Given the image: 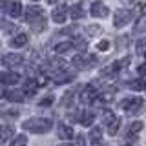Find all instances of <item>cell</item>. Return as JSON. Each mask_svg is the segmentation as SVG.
I'll return each mask as SVG.
<instances>
[{
    "mask_svg": "<svg viewBox=\"0 0 146 146\" xmlns=\"http://www.w3.org/2000/svg\"><path fill=\"white\" fill-rule=\"evenodd\" d=\"M91 122H93V113H84L80 119V124L82 126H91Z\"/></svg>",
    "mask_w": 146,
    "mask_h": 146,
    "instance_id": "cell-26",
    "label": "cell"
},
{
    "mask_svg": "<svg viewBox=\"0 0 146 146\" xmlns=\"http://www.w3.org/2000/svg\"><path fill=\"white\" fill-rule=\"evenodd\" d=\"M73 48V42H60L58 46H55V51L57 53H66Z\"/></svg>",
    "mask_w": 146,
    "mask_h": 146,
    "instance_id": "cell-22",
    "label": "cell"
},
{
    "mask_svg": "<svg viewBox=\"0 0 146 146\" xmlns=\"http://www.w3.org/2000/svg\"><path fill=\"white\" fill-rule=\"evenodd\" d=\"M2 64L7 66V68H15V66H18V64H22V57L20 55H15V53H7V55H4Z\"/></svg>",
    "mask_w": 146,
    "mask_h": 146,
    "instance_id": "cell-8",
    "label": "cell"
},
{
    "mask_svg": "<svg viewBox=\"0 0 146 146\" xmlns=\"http://www.w3.org/2000/svg\"><path fill=\"white\" fill-rule=\"evenodd\" d=\"M130 20H131V13L128 11V9H119L115 13V17H113V26L115 27H124Z\"/></svg>",
    "mask_w": 146,
    "mask_h": 146,
    "instance_id": "cell-5",
    "label": "cell"
},
{
    "mask_svg": "<svg viewBox=\"0 0 146 146\" xmlns=\"http://www.w3.org/2000/svg\"><path fill=\"white\" fill-rule=\"evenodd\" d=\"M130 88L135 90V91L146 90V79H144V77H141V79H137V80H131L130 82Z\"/></svg>",
    "mask_w": 146,
    "mask_h": 146,
    "instance_id": "cell-17",
    "label": "cell"
},
{
    "mask_svg": "<svg viewBox=\"0 0 146 146\" xmlns=\"http://www.w3.org/2000/svg\"><path fill=\"white\" fill-rule=\"evenodd\" d=\"M13 133H15V131H13L11 126H2V128H0V137H2L4 141H6V139H11Z\"/></svg>",
    "mask_w": 146,
    "mask_h": 146,
    "instance_id": "cell-21",
    "label": "cell"
},
{
    "mask_svg": "<svg viewBox=\"0 0 146 146\" xmlns=\"http://www.w3.org/2000/svg\"><path fill=\"white\" fill-rule=\"evenodd\" d=\"M68 9H66V6H58L57 9L53 11V22H57V24H64L66 22V18H68Z\"/></svg>",
    "mask_w": 146,
    "mask_h": 146,
    "instance_id": "cell-10",
    "label": "cell"
},
{
    "mask_svg": "<svg viewBox=\"0 0 146 146\" xmlns=\"http://www.w3.org/2000/svg\"><path fill=\"white\" fill-rule=\"evenodd\" d=\"M90 11H91V15L97 17V18H106L108 13H110V9L104 6L100 0H95V2L91 4V9H90Z\"/></svg>",
    "mask_w": 146,
    "mask_h": 146,
    "instance_id": "cell-7",
    "label": "cell"
},
{
    "mask_svg": "<svg viewBox=\"0 0 146 146\" xmlns=\"http://www.w3.org/2000/svg\"><path fill=\"white\" fill-rule=\"evenodd\" d=\"M26 44H27V35L26 33H18L15 38L11 40V46H13V48H24Z\"/></svg>",
    "mask_w": 146,
    "mask_h": 146,
    "instance_id": "cell-15",
    "label": "cell"
},
{
    "mask_svg": "<svg viewBox=\"0 0 146 146\" xmlns=\"http://www.w3.org/2000/svg\"><path fill=\"white\" fill-rule=\"evenodd\" d=\"M7 15H11V17H20L22 15V4L18 2V0H13L11 4H9V11H7Z\"/></svg>",
    "mask_w": 146,
    "mask_h": 146,
    "instance_id": "cell-14",
    "label": "cell"
},
{
    "mask_svg": "<svg viewBox=\"0 0 146 146\" xmlns=\"http://www.w3.org/2000/svg\"><path fill=\"white\" fill-rule=\"evenodd\" d=\"M121 106L126 110L128 113H135V111H139L141 106H143V99L141 97H133V99H124L121 102Z\"/></svg>",
    "mask_w": 146,
    "mask_h": 146,
    "instance_id": "cell-6",
    "label": "cell"
},
{
    "mask_svg": "<svg viewBox=\"0 0 146 146\" xmlns=\"http://www.w3.org/2000/svg\"><path fill=\"white\" fill-rule=\"evenodd\" d=\"M84 143H86L84 135H77V139H75V146H84Z\"/></svg>",
    "mask_w": 146,
    "mask_h": 146,
    "instance_id": "cell-36",
    "label": "cell"
},
{
    "mask_svg": "<svg viewBox=\"0 0 146 146\" xmlns=\"http://www.w3.org/2000/svg\"><path fill=\"white\" fill-rule=\"evenodd\" d=\"M144 58H146V53H144Z\"/></svg>",
    "mask_w": 146,
    "mask_h": 146,
    "instance_id": "cell-43",
    "label": "cell"
},
{
    "mask_svg": "<svg viewBox=\"0 0 146 146\" xmlns=\"http://www.w3.org/2000/svg\"><path fill=\"white\" fill-rule=\"evenodd\" d=\"M119 70H121L119 62H113V64H110V66L104 68V70L100 71V75H102V77H110V75H113V73H117Z\"/></svg>",
    "mask_w": 146,
    "mask_h": 146,
    "instance_id": "cell-16",
    "label": "cell"
},
{
    "mask_svg": "<svg viewBox=\"0 0 146 146\" xmlns=\"http://www.w3.org/2000/svg\"><path fill=\"white\" fill-rule=\"evenodd\" d=\"M6 93H7V91L4 90V84L0 82V99H2V97H6Z\"/></svg>",
    "mask_w": 146,
    "mask_h": 146,
    "instance_id": "cell-37",
    "label": "cell"
},
{
    "mask_svg": "<svg viewBox=\"0 0 146 146\" xmlns=\"http://www.w3.org/2000/svg\"><path fill=\"white\" fill-rule=\"evenodd\" d=\"M113 119H115V117H113V113L110 111V110H106V111L102 113V121H104V124H110Z\"/></svg>",
    "mask_w": 146,
    "mask_h": 146,
    "instance_id": "cell-29",
    "label": "cell"
},
{
    "mask_svg": "<svg viewBox=\"0 0 146 146\" xmlns=\"http://www.w3.org/2000/svg\"><path fill=\"white\" fill-rule=\"evenodd\" d=\"M93 146H108V144H104V143H91Z\"/></svg>",
    "mask_w": 146,
    "mask_h": 146,
    "instance_id": "cell-40",
    "label": "cell"
},
{
    "mask_svg": "<svg viewBox=\"0 0 146 146\" xmlns=\"http://www.w3.org/2000/svg\"><path fill=\"white\" fill-rule=\"evenodd\" d=\"M48 2H49V4H57L58 0H48Z\"/></svg>",
    "mask_w": 146,
    "mask_h": 146,
    "instance_id": "cell-42",
    "label": "cell"
},
{
    "mask_svg": "<svg viewBox=\"0 0 146 146\" xmlns=\"http://www.w3.org/2000/svg\"><path fill=\"white\" fill-rule=\"evenodd\" d=\"M143 31H146V17H141L133 27V33H143Z\"/></svg>",
    "mask_w": 146,
    "mask_h": 146,
    "instance_id": "cell-19",
    "label": "cell"
},
{
    "mask_svg": "<svg viewBox=\"0 0 146 146\" xmlns=\"http://www.w3.org/2000/svg\"><path fill=\"white\" fill-rule=\"evenodd\" d=\"M139 130H143V122H141V121H135L133 124L130 126V133H133V135H135Z\"/></svg>",
    "mask_w": 146,
    "mask_h": 146,
    "instance_id": "cell-28",
    "label": "cell"
},
{
    "mask_svg": "<svg viewBox=\"0 0 146 146\" xmlns=\"http://www.w3.org/2000/svg\"><path fill=\"white\" fill-rule=\"evenodd\" d=\"M139 73L144 77V75H146V66H141V68H139Z\"/></svg>",
    "mask_w": 146,
    "mask_h": 146,
    "instance_id": "cell-39",
    "label": "cell"
},
{
    "mask_svg": "<svg viewBox=\"0 0 146 146\" xmlns=\"http://www.w3.org/2000/svg\"><path fill=\"white\" fill-rule=\"evenodd\" d=\"M73 77H75V73H70V71H55L53 73V79L57 84H64V82H70Z\"/></svg>",
    "mask_w": 146,
    "mask_h": 146,
    "instance_id": "cell-11",
    "label": "cell"
},
{
    "mask_svg": "<svg viewBox=\"0 0 146 146\" xmlns=\"http://www.w3.org/2000/svg\"><path fill=\"white\" fill-rule=\"evenodd\" d=\"M97 49H99V51H108V49H110V42H108V40H100V42L97 44Z\"/></svg>",
    "mask_w": 146,
    "mask_h": 146,
    "instance_id": "cell-31",
    "label": "cell"
},
{
    "mask_svg": "<svg viewBox=\"0 0 146 146\" xmlns=\"http://www.w3.org/2000/svg\"><path fill=\"white\" fill-rule=\"evenodd\" d=\"M58 146H73V144H70V143H64V144H58Z\"/></svg>",
    "mask_w": 146,
    "mask_h": 146,
    "instance_id": "cell-41",
    "label": "cell"
},
{
    "mask_svg": "<svg viewBox=\"0 0 146 146\" xmlns=\"http://www.w3.org/2000/svg\"><path fill=\"white\" fill-rule=\"evenodd\" d=\"M24 88H26L27 91H31V93H33V91L38 88V82H36L35 79H27V80L24 82Z\"/></svg>",
    "mask_w": 146,
    "mask_h": 146,
    "instance_id": "cell-24",
    "label": "cell"
},
{
    "mask_svg": "<svg viewBox=\"0 0 146 146\" xmlns=\"http://www.w3.org/2000/svg\"><path fill=\"white\" fill-rule=\"evenodd\" d=\"M97 31H99L97 26H91V27H90V35H97Z\"/></svg>",
    "mask_w": 146,
    "mask_h": 146,
    "instance_id": "cell-38",
    "label": "cell"
},
{
    "mask_svg": "<svg viewBox=\"0 0 146 146\" xmlns=\"http://www.w3.org/2000/svg\"><path fill=\"white\" fill-rule=\"evenodd\" d=\"M58 137H60V139H64V141H68V139H71L73 137V128L71 126H66V124H60L58 126Z\"/></svg>",
    "mask_w": 146,
    "mask_h": 146,
    "instance_id": "cell-13",
    "label": "cell"
},
{
    "mask_svg": "<svg viewBox=\"0 0 146 146\" xmlns=\"http://www.w3.org/2000/svg\"><path fill=\"white\" fill-rule=\"evenodd\" d=\"M73 48H77L79 51H84V49H86V42H84V40H77V42L73 44Z\"/></svg>",
    "mask_w": 146,
    "mask_h": 146,
    "instance_id": "cell-33",
    "label": "cell"
},
{
    "mask_svg": "<svg viewBox=\"0 0 146 146\" xmlns=\"http://www.w3.org/2000/svg\"><path fill=\"white\" fill-rule=\"evenodd\" d=\"M70 13H71V18H73V20H77V18H82V17H84V9H82L80 6H73Z\"/></svg>",
    "mask_w": 146,
    "mask_h": 146,
    "instance_id": "cell-23",
    "label": "cell"
},
{
    "mask_svg": "<svg viewBox=\"0 0 146 146\" xmlns=\"http://www.w3.org/2000/svg\"><path fill=\"white\" fill-rule=\"evenodd\" d=\"M53 100H55L53 95H48V97L40 99V106H51V104H53Z\"/></svg>",
    "mask_w": 146,
    "mask_h": 146,
    "instance_id": "cell-30",
    "label": "cell"
},
{
    "mask_svg": "<svg viewBox=\"0 0 146 146\" xmlns=\"http://www.w3.org/2000/svg\"><path fill=\"white\" fill-rule=\"evenodd\" d=\"M119 126H121V119L115 117V119H113V121L108 124V133H110V135H115L117 131H119Z\"/></svg>",
    "mask_w": 146,
    "mask_h": 146,
    "instance_id": "cell-18",
    "label": "cell"
},
{
    "mask_svg": "<svg viewBox=\"0 0 146 146\" xmlns=\"http://www.w3.org/2000/svg\"><path fill=\"white\" fill-rule=\"evenodd\" d=\"M100 137H102V130H100V128H91V131H90V141L91 143H99Z\"/></svg>",
    "mask_w": 146,
    "mask_h": 146,
    "instance_id": "cell-20",
    "label": "cell"
},
{
    "mask_svg": "<svg viewBox=\"0 0 146 146\" xmlns=\"http://www.w3.org/2000/svg\"><path fill=\"white\" fill-rule=\"evenodd\" d=\"M18 80H20V75H18V73H11V71L0 73V82H2V84H17Z\"/></svg>",
    "mask_w": 146,
    "mask_h": 146,
    "instance_id": "cell-9",
    "label": "cell"
},
{
    "mask_svg": "<svg viewBox=\"0 0 146 146\" xmlns=\"http://www.w3.org/2000/svg\"><path fill=\"white\" fill-rule=\"evenodd\" d=\"M53 128L51 119H42V117H33L22 122V130L29 131V133H46Z\"/></svg>",
    "mask_w": 146,
    "mask_h": 146,
    "instance_id": "cell-1",
    "label": "cell"
},
{
    "mask_svg": "<svg viewBox=\"0 0 146 146\" xmlns=\"http://www.w3.org/2000/svg\"><path fill=\"white\" fill-rule=\"evenodd\" d=\"M44 15V9L42 7H40V6H29V7H27L26 9V20L27 22H29V24H36V22H38V20H42V17Z\"/></svg>",
    "mask_w": 146,
    "mask_h": 146,
    "instance_id": "cell-2",
    "label": "cell"
},
{
    "mask_svg": "<svg viewBox=\"0 0 146 146\" xmlns=\"http://www.w3.org/2000/svg\"><path fill=\"white\" fill-rule=\"evenodd\" d=\"M79 99H80V102H84V104L93 102V100L97 99V90H95V86H93V84L84 86V88H82V91H80V95H79Z\"/></svg>",
    "mask_w": 146,
    "mask_h": 146,
    "instance_id": "cell-3",
    "label": "cell"
},
{
    "mask_svg": "<svg viewBox=\"0 0 146 146\" xmlns=\"http://www.w3.org/2000/svg\"><path fill=\"white\" fill-rule=\"evenodd\" d=\"M137 11H139L143 17H146V0H144L143 4H139V6H137Z\"/></svg>",
    "mask_w": 146,
    "mask_h": 146,
    "instance_id": "cell-35",
    "label": "cell"
},
{
    "mask_svg": "<svg viewBox=\"0 0 146 146\" xmlns=\"http://www.w3.org/2000/svg\"><path fill=\"white\" fill-rule=\"evenodd\" d=\"M33 26H35V31H36V33H40V31H42L44 27H46V18L38 20V22H36V24H33Z\"/></svg>",
    "mask_w": 146,
    "mask_h": 146,
    "instance_id": "cell-32",
    "label": "cell"
},
{
    "mask_svg": "<svg viewBox=\"0 0 146 146\" xmlns=\"http://www.w3.org/2000/svg\"><path fill=\"white\" fill-rule=\"evenodd\" d=\"M73 64H75L79 70L93 68L95 64H97V57H95V55H88V57H75V58H73Z\"/></svg>",
    "mask_w": 146,
    "mask_h": 146,
    "instance_id": "cell-4",
    "label": "cell"
},
{
    "mask_svg": "<svg viewBox=\"0 0 146 146\" xmlns=\"http://www.w3.org/2000/svg\"><path fill=\"white\" fill-rule=\"evenodd\" d=\"M73 95H75V93H73V90H70L66 95H64V97H62V100H60V104H62V106H70V104H71L70 100L73 99Z\"/></svg>",
    "mask_w": 146,
    "mask_h": 146,
    "instance_id": "cell-27",
    "label": "cell"
},
{
    "mask_svg": "<svg viewBox=\"0 0 146 146\" xmlns=\"http://www.w3.org/2000/svg\"><path fill=\"white\" fill-rule=\"evenodd\" d=\"M24 91H18V90H11L6 93V99L9 100V102H22L24 100Z\"/></svg>",
    "mask_w": 146,
    "mask_h": 146,
    "instance_id": "cell-12",
    "label": "cell"
},
{
    "mask_svg": "<svg viewBox=\"0 0 146 146\" xmlns=\"http://www.w3.org/2000/svg\"><path fill=\"white\" fill-rule=\"evenodd\" d=\"M137 51H139V53H146V42H144V40H139V42H137Z\"/></svg>",
    "mask_w": 146,
    "mask_h": 146,
    "instance_id": "cell-34",
    "label": "cell"
},
{
    "mask_svg": "<svg viewBox=\"0 0 146 146\" xmlns=\"http://www.w3.org/2000/svg\"><path fill=\"white\" fill-rule=\"evenodd\" d=\"M27 143V137L26 135H17L15 139L11 141V146H26Z\"/></svg>",
    "mask_w": 146,
    "mask_h": 146,
    "instance_id": "cell-25",
    "label": "cell"
}]
</instances>
